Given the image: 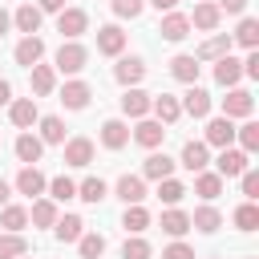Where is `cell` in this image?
<instances>
[{
  "label": "cell",
  "mask_w": 259,
  "mask_h": 259,
  "mask_svg": "<svg viewBox=\"0 0 259 259\" xmlns=\"http://www.w3.org/2000/svg\"><path fill=\"white\" fill-rule=\"evenodd\" d=\"M85 28H89V16H85L81 8H61V12H57V32H61L65 40H77Z\"/></svg>",
  "instance_id": "6da1fadb"
},
{
  "label": "cell",
  "mask_w": 259,
  "mask_h": 259,
  "mask_svg": "<svg viewBox=\"0 0 259 259\" xmlns=\"http://www.w3.org/2000/svg\"><path fill=\"white\" fill-rule=\"evenodd\" d=\"M85 61H89V53H85L77 40H65V45L57 49V69H61V73H81Z\"/></svg>",
  "instance_id": "7a4b0ae2"
},
{
  "label": "cell",
  "mask_w": 259,
  "mask_h": 259,
  "mask_svg": "<svg viewBox=\"0 0 259 259\" xmlns=\"http://www.w3.org/2000/svg\"><path fill=\"white\" fill-rule=\"evenodd\" d=\"M150 109H154V121H162V125H174V121L182 117V105H178V97H170V93L150 97Z\"/></svg>",
  "instance_id": "3957f363"
},
{
  "label": "cell",
  "mask_w": 259,
  "mask_h": 259,
  "mask_svg": "<svg viewBox=\"0 0 259 259\" xmlns=\"http://www.w3.org/2000/svg\"><path fill=\"white\" fill-rule=\"evenodd\" d=\"M8 117H12V125H16V130H32V125L40 121V113H36V101H32V97L12 101V105H8Z\"/></svg>",
  "instance_id": "277c9868"
},
{
  "label": "cell",
  "mask_w": 259,
  "mask_h": 259,
  "mask_svg": "<svg viewBox=\"0 0 259 259\" xmlns=\"http://www.w3.org/2000/svg\"><path fill=\"white\" fill-rule=\"evenodd\" d=\"M231 142H235V125H231V117H210V121H206V146L231 150Z\"/></svg>",
  "instance_id": "5b68a950"
},
{
  "label": "cell",
  "mask_w": 259,
  "mask_h": 259,
  "mask_svg": "<svg viewBox=\"0 0 259 259\" xmlns=\"http://www.w3.org/2000/svg\"><path fill=\"white\" fill-rule=\"evenodd\" d=\"M117 198H121L125 206H138V202L146 198V178H142V174H121V178H117Z\"/></svg>",
  "instance_id": "8992f818"
},
{
  "label": "cell",
  "mask_w": 259,
  "mask_h": 259,
  "mask_svg": "<svg viewBox=\"0 0 259 259\" xmlns=\"http://www.w3.org/2000/svg\"><path fill=\"white\" fill-rule=\"evenodd\" d=\"M158 32H162V40H174V45H178V40L190 36V20H186L182 12H166L162 24H158Z\"/></svg>",
  "instance_id": "52a82bcc"
},
{
  "label": "cell",
  "mask_w": 259,
  "mask_h": 259,
  "mask_svg": "<svg viewBox=\"0 0 259 259\" xmlns=\"http://www.w3.org/2000/svg\"><path fill=\"white\" fill-rule=\"evenodd\" d=\"M121 49H125V32H121L117 24H101V28H97V53L117 57Z\"/></svg>",
  "instance_id": "ba28073f"
},
{
  "label": "cell",
  "mask_w": 259,
  "mask_h": 259,
  "mask_svg": "<svg viewBox=\"0 0 259 259\" xmlns=\"http://www.w3.org/2000/svg\"><path fill=\"white\" fill-rule=\"evenodd\" d=\"M12 57H16V65L32 69V65H40V57H45V40H40V36H24V40L12 49Z\"/></svg>",
  "instance_id": "9c48e42d"
},
{
  "label": "cell",
  "mask_w": 259,
  "mask_h": 259,
  "mask_svg": "<svg viewBox=\"0 0 259 259\" xmlns=\"http://www.w3.org/2000/svg\"><path fill=\"white\" fill-rule=\"evenodd\" d=\"M251 109H255V101L247 89H231L223 97V117H251Z\"/></svg>",
  "instance_id": "30bf717a"
},
{
  "label": "cell",
  "mask_w": 259,
  "mask_h": 259,
  "mask_svg": "<svg viewBox=\"0 0 259 259\" xmlns=\"http://www.w3.org/2000/svg\"><path fill=\"white\" fill-rule=\"evenodd\" d=\"M162 138H166V130H162V121H154V117H142V121L134 125V142L146 146V150L162 146Z\"/></svg>",
  "instance_id": "8fae6325"
},
{
  "label": "cell",
  "mask_w": 259,
  "mask_h": 259,
  "mask_svg": "<svg viewBox=\"0 0 259 259\" xmlns=\"http://www.w3.org/2000/svg\"><path fill=\"white\" fill-rule=\"evenodd\" d=\"M214 166H219V170H214L219 178H239V174L247 170V154H243V150H223V154L214 158Z\"/></svg>",
  "instance_id": "7c38bea8"
},
{
  "label": "cell",
  "mask_w": 259,
  "mask_h": 259,
  "mask_svg": "<svg viewBox=\"0 0 259 259\" xmlns=\"http://www.w3.org/2000/svg\"><path fill=\"white\" fill-rule=\"evenodd\" d=\"M40 20H45V12H40L36 4H20L16 16H12V24H16L24 36H36V32H40Z\"/></svg>",
  "instance_id": "4fadbf2b"
},
{
  "label": "cell",
  "mask_w": 259,
  "mask_h": 259,
  "mask_svg": "<svg viewBox=\"0 0 259 259\" xmlns=\"http://www.w3.org/2000/svg\"><path fill=\"white\" fill-rule=\"evenodd\" d=\"M239 77H243V61H235V57H231V53H227V57H219V61H214V81H219V85H223V89H227V85H231V89H235V85H239Z\"/></svg>",
  "instance_id": "5bb4252c"
},
{
  "label": "cell",
  "mask_w": 259,
  "mask_h": 259,
  "mask_svg": "<svg viewBox=\"0 0 259 259\" xmlns=\"http://www.w3.org/2000/svg\"><path fill=\"white\" fill-rule=\"evenodd\" d=\"M121 113L134 117V121H142V117L150 113V93H142V89H125V93H121Z\"/></svg>",
  "instance_id": "9a60e30c"
},
{
  "label": "cell",
  "mask_w": 259,
  "mask_h": 259,
  "mask_svg": "<svg viewBox=\"0 0 259 259\" xmlns=\"http://www.w3.org/2000/svg\"><path fill=\"white\" fill-rule=\"evenodd\" d=\"M178 105H182V113H190V117H206V113H210V93L198 89V85H190Z\"/></svg>",
  "instance_id": "2e32d148"
},
{
  "label": "cell",
  "mask_w": 259,
  "mask_h": 259,
  "mask_svg": "<svg viewBox=\"0 0 259 259\" xmlns=\"http://www.w3.org/2000/svg\"><path fill=\"white\" fill-rule=\"evenodd\" d=\"M125 142H130V125H125L121 117H109V121L101 125V146H105V150H121Z\"/></svg>",
  "instance_id": "e0dca14e"
},
{
  "label": "cell",
  "mask_w": 259,
  "mask_h": 259,
  "mask_svg": "<svg viewBox=\"0 0 259 259\" xmlns=\"http://www.w3.org/2000/svg\"><path fill=\"white\" fill-rule=\"evenodd\" d=\"M93 162V142L89 138H69L65 142V166H89Z\"/></svg>",
  "instance_id": "ac0fdd59"
},
{
  "label": "cell",
  "mask_w": 259,
  "mask_h": 259,
  "mask_svg": "<svg viewBox=\"0 0 259 259\" xmlns=\"http://www.w3.org/2000/svg\"><path fill=\"white\" fill-rule=\"evenodd\" d=\"M174 158H166V154H150L146 162H142V178H154V182H162V178H174Z\"/></svg>",
  "instance_id": "d6986e66"
},
{
  "label": "cell",
  "mask_w": 259,
  "mask_h": 259,
  "mask_svg": "<svg viewBox=\"0 0 259 259\" xmlns=\"http://www.w3.org/2000/svg\"><path fill=\"white\" fill-rule=\"evenodd\" d=\"M219 16H223V12H219L210 0H198V4H194V16H186V20H190L194 28H202V32H214V28H219Z\"/></svg>",
  "instance_id": "ffe728a7"
},
{
  "label": "cell",
  "mask_w": 259,
  "mask_h": 259,
  "mask_svg": "<svg viewBox=\"0 0 259 259\" xmlns=\"http://www.w3.org/2000/svg\"><path fill=\"white\" fill-rule=\"evenodd\" d=\"M113 77H117L121 85H138V81L146 77V61H142V57H121L117 69H113Z\"/></svg>",
  "instance_id": "44dd1931"
},
{
  "label": "cell",
  "mask_w": 259,
  "mask_h": 259,
  "mask_svg": "<svg viewBox=\"0 0 259 259\" xmlns=\"http://www.w3.org/2000/svg\"><path fill=\"white\" fill-rule=\"evenodd\" d=\"M28 77H32V93H36V97H49V93L57 89V69H53V65H32Z\"/></svg>",
  "instance_id": "7402d4cb"
},
{
  "label": "cell",
  "mask_w": 259,
  "mask_h": 259,
  "mask_svg": "<svg viewBox=\"0 0 259 259\" xmlns=\"http://www.w3.org/2000/svg\"><path fill=\"white\" fill-rule=\"evenodd\" d=\"M227 53H231V36H227V32H219V36H210V40H202V45H198L194 61H219V57H227Z\"/></svg>",
  "instance_id": "603a6c76"
},
{
  "label": "cell",
  "mask_w": 259,
  "mask_h": 259,
  "mask_svg": "<svg viewBox=\"0 0 259 259\" xmlns=\"http://www.w3.org/2000/svg\"><path fill=\"white\" fill-rule=\"evenodd\" d=\"M89 97H93V89H89L85 81H69V85L61 89V101H65V109H85V105H89Z\"/></svg>",
  "instance_id": "cb8c5ba5"
},
{
  "label": "cell",
  "mask_w": 259,
  "mask_h": 259,
  "mask_svg": "<svg viewBox=\"0 0 259 259\" xmlns=\"http://www.w3.org/2000/svg\"><path fill=\"white\" fill-rule=\"evenodd\" d=\"M45 186H49V182H45V174H40L36 166H24V170L16 174V190H20V194H28V198H36Z\"/></svg>",
  "instance_id": "d4e9b609"
},
{
  "label": "cell",
  "mask_w": 259,
  "mask_h": 259,
  "mask_svg": "<svg viewBox=\"0 0 259 259\" xmlns=\"http://www.w3.org/2000/svg\"><path fill=\"white\" fill-rule=\"evenodd\" d=\"M158 227H162V231H166L170 239H182V235L190 231V214H186V210H174V206H170V210H162V223H158Z\"/></svg>",
  "instance_id": "484cf974"
},
{
  "label": "cell",
  "mask_w": 259,
  "mask_h": 259,
  "mask_svg": "<svg viewBox=\"0 0 259 259\" xmlns=\"http://www.w3.org/2000/svg\"><path fill=\"white\" fill-rule=\"evenodd\" d=\"M40 154H45V142H40V138H32V134H20V138H16V158H20V162L36 166Z\"/></svg>",
  "instance_id": "4316f807"
},
{
  "label": "cell",
  "mask_w": 259,
  "mask_h": 259,
  "mask_svg": "<svg viewBox=\"0 0 259 259\" xmlns=\"http://www.w3.org/2000/svg\"><path fill=\"white\" fill-rule=\"evenodd\" d=\"M194 194L206 198V202H214V198L223 194V178L210 174V170H198V178H194Z\"/></svg>",
  "instance_id": "83f0119b"
},
{
  "label": "cell",
  "mask_w": 259,
  "mask_h": 259,
  "mask_svg": "<svg viewBox=\"0 0 259 259\" xmlns=\"http://www.w3.org/2000/svg\"><path fill=\"white\" fill-rule=\"evenodd\" d=\"M53 231H57L61 243H77V239L85 235V223H81V214H65V219L53 223Z\"/></svg>",
  "instance_id": "f1b7e54d"
},
{
  "label": "cell",
  "mask_w": 259,
  "mask_h": 259,
  "mask_svg": "<svg viewBox=\"0 0 259 259\" xmlns=\"http://www.w3.org/2000/svg\"><path fill=\"white\" fill-rule=\"evenodd\" d=\"M170 73H174L178 81H186V85H194V81H198V61H194L190 53H178V57L170 61Z\"/></svg>",
  "instance_id": "f546056e"
},
{
  "label": "cell",
  "mask_w": 259,
  "mask_h": 259,
  "mask_svg": "<svg viewBox=\"0 0 259 259\" xmlns=\"http://www.w3.org/2000/svg\"><path fill=\"white\" fill-rule=\"evenodd\" d=\"M190 227H198L202 235H214V231L223 227V214H219L214 206H198V210L190 214Z\"/></svg>",
  "instance_id": "4dcf8cb0"
},
{
  "label": "cell",
  "mask_w": 259,
  "mask_h": 259,
  "mask_svg": "<svg viewBox=\"0 0 259 259\" xmlns=\"http://www.w3.org/2000/svg\"><path fill=\"white\" fill-rule=\"evenodd\" d=\"M182 166L194 170V174L206 170V142H186V146H182Z\"/></svg>",
  "instance_id": "1f68e13d"
},
{
  "label": "cell",
  "mask_w": 259,
  "mask_h": 259,
  "mask_svg": "<svg viewBox=\"0 0 259 259\" xmlns=\"http://www.w3.org/2000/svg\"><path fill=\"white\" fill-rule=\"evenodd\" d=\"M121 227L130 231V235H142L146 227H150V210L138 202V206H125V214H121Z\"/></svg>",
  "instance_id": "d6a6232c"
},
{
  "label": "cell",
  "mask_w": 259,
  "mask_h": 259,
  "mask_svg": "<svg viewBox=\"0 0 259 259\" xmlns=\"http://www.w3.org/2000/svg\"><path fill=\"white\" fill-rule=\"evenodd\" d=\"M24 223H28V210H24V206H4V210H0V227H4L8 235H20Z\"/></svg>",
  "instance_id": "836d02e7"
},
{
  "label": "cell",
  "mask_w": 259,
  "mask_h": 259,
  "mask_svg": "<svg viewBox=\"0 0 259 259\" xmlns=\"http://www.w3.org/2000/svg\"><path fill=\"white\" fill-rule=\"evenodd\" d=\"M20 255H28V239H20V235H0V259H20Z\"/></svg>",
  "instance_id": "e575fe53"
},
{
  "label": "cell",
  "mask_w": 259,
  "mask_h": 259,
  "mask_svg": "<svg viewBox=\"0 0 259 259\" xmlns=\"http://www.w3.org/2000/svg\"><path fill=\"white\" fill-rule=\"evenodd\" d=\"M28 219H32L36 227H53V223H57V206H53V198H36Z\"/></svg>",
  "instance_id": "d590c367"
},
{
  "label": "cell",
  "mask_w": 259,
  "mask_h": 259,
  "mask_svg": "<svg viewBox=\"0 0 259 259\" xmlns=\"http://www.w3.org/2000/svg\"><path fill=\"white\" fill-rule=\"evenodd\" d=\"M235 40H239L243 49H255V45H259V20H255V16H243V24H239Z\"/></svg>",
  "instance_id": "8d00e7d4"
},
{
  "label": "cell",
  "mask_w": 259,
  "mask_h": 259,
  "mask_svg": "<svg viewBox=\"0 0 259 259\" xmlns=\"http://www.w3.org/2000/svg\"><path fill=\"white\" fill-rule=\"evenodd\" d=\"M40 142H49V146L65 142V121L61 117H40Z\"/></svg>",
  "instance_id": "74e56055"
},
{
  "label": "cell",
  "mask_w": 259,
  "mask_h": 259,
  "mask_svg": "<svg viewBox=\"0 0 259 259\" xmlns=\"http://www.w3.org/2000/svg\"><path fill=\"white\" fill-rule=\"evenodd\" d=\"M49 194H53V202H69V198H77V182L61 174V178L49 182Z\"/></svg>",
  "instance_id": "f35d334b"
},
{
  "label": "cell",
  "mask_w": 259,
  "mask_h": 259,
  "mask_svg": "<svg viewBox=\"0 0 259 259\" xmlns=\"http://www.w3.org/2000/svg\"><path fill=\"white\" fill-rule=\"evenodd\" d=\"M182 194H186V186H182L178 178H162V182H158V198H162L166 206H174V202H182Z\"/></svg>",
  "instance_id": "ab89813d"
},
{
  "label": "cell",
  "mask_w": 259,
  "mask_h": 259,
  "mask_svg": "<svg viewBox=\"0 0 259 259\" xmlns=\"http://www.w3.org/2000/svg\"><path fill=\"white\" fill-rule=\"evenodd\" d=\"M235 227H239V231H255V227H259V206H255V202H243V206L235 210Z\"/></svg>",
  "instance_id": "60d3db41"
},
{
  "label": "cell",
  "mask_w": 259,
  "mask_h": 259,
  "mask_svg": "<svg viewBox=\"0 0 259 259\" xmlns=\"http://www.w3.org/2000/svg\"><path fill=\"white\" fill-rule=\"evenodd\" d=\"M235 138L243 142V154H255V150H259V125H255V121L239 125V130H235Z\"/></svg>",
  "instance_id": "b9f144b4"
},
{
  "label": "cell",
  "mask_w": 259,
  "mask_h": 259,
  "mask_svg": "<svg viewBox=\"0 0 259 259\" xmlns=\"http://www.w3.org/2000/svg\"><path fill=\"white\" fill-rule=\"evenodd\" d=\"M77 198H85V202H101V198H105V182H101V178H85V182L77 186Z\"/></svg>",
  "instance_id": "7bdbcfd3"
},
{
  "label": "cell",
  "mask_w": 259,
  "mask_h": 259,
  "mask_svg": "<svg viewBox=\"0 0 259 259\" xmlns=\"http://www.w3.org/2000/svg\"><path fill=\"white\" fill-rule=\"evenodd\" d=\"M77 247H81V259H101L105 239H101V235H81V239H77Z\"/></svg>",
  "instance_id": "ee69618b"
},
{
  "label": "cell",
  "mask_w": 259,
  "mask_h": 259,
  "mask_svg": "<svg viewBox=\"0 0 259 259\" xmlns=\"http://www.w3.org/2000/svg\"><path fill=\"white\" fill-rule=\"evenodd\" d=\"M150 255H154V251H150V243H146V239H138V235H134V239H125V247H121V259H150Z\"/></svg>",
  "instance_id": "f6af8a7d"
},
{
  "label": "cell",
  "mask_w": 259,
  "mask_h": 259,
  "mask_svg": "<svg viewBox=\"0 0 259 259\" xmlns=\"http://www.w3.org/2000/svg\"><path fill=\"white\" fill-rule=\"evenodd\" d=\"M109 8H113V16H121V20H134V16H142L146 0H113Z\"/></svg>",
  "instance_id": "bcb514c9"
},
{
  "label": "cell",
  "mask_w": 259,
  "mask_h": 259,
  "mask_svg": "<svg viewBox=\"0 0 259 259\" xmlns=\"http://www.w3.org/2000/svg\"><path fill=\"white\" fill-rule=\"evenodd\" d=\"M239 178H243V194H247V202H255V198H259V174H255V170H243Z\"/></svg>",
  "instance_id": "7dc6e473"
},
{
  "label": "cell",
  "mask_w": 259,
  "mask_h": 259,
  "mask_svg": "<svg viewBox=\"0 0 259 259\" xmlns=\"http://www.w3.org/2000/svg\"><path fill=\"white\" fill-rule=\"evenodd\" d=\"M162 259H194V247H186V243H170V247L162 251Z\"/></svg>",
  "instance_id": "c3c4849f"
},
{
  "label": "cell",
  "mask_w": 259,
  "mask_h": 259,
  "mask_svg": "<svg viewBox=\"0 0 259 259\" xmlns=\"http://www.w3.org/2000/svg\"><path fill=\"white\" fill-rule=\"evenodd\" d=\"M243 73H247V77H259V53H255V49L247 53V61H243Z\"/></svg>",
  "instance_id": "681fc988"
},
{
  "label": "cell",
  "mask_w": 259,
  "mask_h": 259,
  "mask_svg": "<svg viewBox=\"0 0 259 259\" xmlns=\"http://www.w3.org/2000/svg\"><path fill=\"white\" fill-rule=\"evenodd\" d=\"M214 8H219V12H231V16H235V12H243V8H247V0H219Z\"/></svg>",
  "instance_id": "f907efd6"
},
{
  "label": "cell",
  "mask_w": 259,
  "mask_h": 259,
  "mask_svg": "<svg viewBox=\"0 0 259 259\" xmlns=\"http://www.w3.org/2000/svg\"><path fill=\"white\" fill-rule=\"evenodd\" d=\"M36 8H40V12H61L65 0H36Z\"/></svg>",
  "instance_id": "816d5d0a"
},
{
  "label": "cell",
  "mask_w": 259,
  "mask_h": 259,
  "mask_svg": "<svg viewBox=\"0 0 259 259\" xmlns=\"http://www.w3.org/2000/svg\"><path fill=\"white\" fill-rule=\"evenodd\" d=\"M8 101H12V85L0 77V105H8Z\"/></svg>",
  "instance_id": "f5cc1de1"
},
{
  "label": "cell",
  "mask_w": 259,
  "mask_h": 259,
  "mask_svg": "<svg viewBox=\"0 0 259 259\" xmlns=\"http://www.w3.org/2000/svg\"><path fill=\"white\" fill-rule=\"evenodd\" d=\"M150 4H154L158 12H174V4H178V0H150Z\"/></svg>",
  "instance_id": "db71d44e"
},
{
  "label": "cell",
  "mask_w": 259,
  "mask_h": 259,
  "mask_svg": "<svg viewBox=\"0 0 259 259\" xmlns=\"http://www.w3.org/2000/svg\"><path fill=\"white\" fill-rule=\"evenodd\" d=\"M8 24H12V16H8V12H4V8H0V36H4V32H8Z\"/></svg>",
  "instance_id": "11a10c76"
},
{
  "label": "cell",
  "mask_w": 259,
  "mask_h": 259,
  "mask_svg": "<svg viewBox=\"0 0 259 259\" xmlns=\"http://www.w3.org/2000/svg\"><path fill=\"white\" fill-rule=\"evenodd\" d=\"M4 202H8V182L0 178V206H4Z\"/></svg>",
  "instance_id": "9f6ffc18"
},
{
  "label": "cell",
  "mask_w": 259,
  "mask_h": 259,
  "mask_svg": "<svg viewBox=\"0 0 259 259\" xmlns=\"http://www.w3.org/2000/svg\"><path fill=\"white\" fill-rule=\"evenodd\" d=\"M247 259H255V255H247Z\"/></svg>",
  "instance_id": "6f0895ef"
},
{
  "label": "cell",
  "mask_w": 259,
  "mask_h": 259,
  "mask_svg": "<svg viewBox=\"0 0 259 259\" xmlns=\"http://www.w3.org/2000/svg\"><path fill=\"white\" fill-rule=\"evenodd\" d=\"M20 259H28V255H20Z\"/></svg>",
  "instance_id": "680465c9"
}]
</instances>
